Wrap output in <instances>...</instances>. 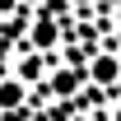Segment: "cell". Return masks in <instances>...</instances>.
I'll return each mask as SVG.
<instances>
[{"mask_svg": "<svg viewBox=\"0 0 121 121\" xmlns=\"http://www.w3.org/2000/svg\"><path fill=\"white\" fill-rule=\"evenodd\" d=\"M84 79H89L93 89H117L121 84V51L112 42L107 47H89V56H84Z\"/></svg>", "mask_w": 121, "mask_h": 121, "instance_id": "6da1fadb", "label": "cell"}, {"mask_svg": "<svg viewBox=\"0 0 121 121\" xmlns=\"http://www.w3.org/2000/svg\"><path fill=\"white\" fill-rule=\"evenodd\" d=\"M89 79H84V65H60L51 75L37 84V98H56V103H75L79 89H84Z\"/></svg>", "mask_w": 121, "mask_h": 121, "instance_id": "7a4b0ae2", "label": "cell"}, {"mask_svg": "<svg viewBox=\"0 0 121 121\" xmlns=\"http://www.w3.org/2000/svg\"><path fill=\"white\" fill-rule=\"evenodd\" d=\"M60 42H65V19H51V14H42V9H37V14L28 19V37H23V47H33V51H47V56H51Z\"/></svg>", "mask_w": 121, "mask_h": 121, "instance_id": "3957f363", "label": "cell"}, {"mask_svg": "<svg viewBox=\"0 0 121 121\" xmlns=\"http://www.w3.org/2000/svg\"><path fill=\"white\" fill-rule=\"evenodd\" d=\"M14 75L23 79V84H42L47 75H51V60H47V51H33V47H23V51H19L14 56Z\"/></svg>", "mask_w": 121, "mask_h": 121, "instance_id": "277c9868", "label": "cell"}, {"mask_svg": "<svg viewBox=\"0 0 121 121\" xmlns=\"http://www.w3.org/2000/svg\"><path fill=\"white\" fill-rule=\"evenodd\" d=\"M23 103H33L28 84L19 75H0V112H14V107H23Z\"/></svg>", "mask_w": 121, "mask_h": 121, "instance_id": "5b68a950", "label": "cell"}, {"mask_svg": "<svg viewBox=\"0 0 121 121\" xmlns=\"http://www.w3.org/2000/svg\"><path fill=\"white\" fill-rule=\"evenodd\" d=\"M0 121H33V103L14 107V112H0Z\"/></svg>", "mask_w": 121, "mask_h": 121, "instance_id": "8992f818", "label": "cell"}, {"mask_svg": "<svg viewBox=\"0 0 121 121\" xmlns=\"http://www.w3.org/2000/svg\"><path fill=\"white\" fill-rule=\"evenodd\" d=\"M23 9V0H0V19H9V14H19Z\"/></svg>", "mask_w": 121, "mask_h": 121, "instance_id": "52a82bcc", "label": "cell"}, {"mask_svg": "<svg viewBox=\"0 0 121 121\" xmlns=\"http://www.w3.org/2000/svg\"><path fill=\"white\" fill-rule=\"evenodd\" d=\"M65 5H70V9H93L98 0H65Z\"/></svg>", "mask_w": 121, "mask_h": 121, "instance_id": "ba28073f", "label": "cell"}, {"mask_svg": "<svg viewBox=\"0 0 121 121\" xmlns=\"http://www.w3.org/2000/svg\"><path fill=\"white\" fill-rule=\"evenodd\" d=\"M112 47H117V51H121V19H117V23H112Z\"/></svg>", "mask_w": 121, "mask_h": 121, "instance_id": "9c48e42d", "label": "cell"}, {"mask_svg": "<svg viewBox=\"0 0 121 121\" xmlns=\"http://www.w3.org/2000/svg\"><path fill=\"white\" fill-rule=\"evenodd\" d=\"M107 121H121V98L112 103V112H107Z\"/></svg>", "mask_w": 121, "mask_h": 121, "instance_id": "30bf717a", "label": "cell"}]
</instances>
